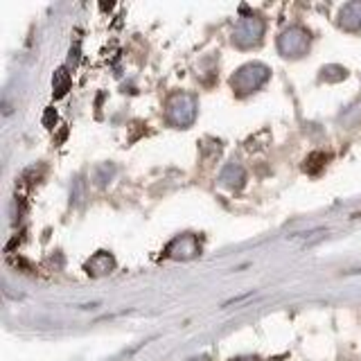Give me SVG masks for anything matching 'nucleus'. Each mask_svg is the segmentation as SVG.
<instances>
[{
    "label": "nucleus",
    "mask_w": 361,
    "mask_h": 361,
    "mask_svg": "<svg viewBox=\"0 0 361 361\" xmlns=\"http://www.w3.org/2000/svg\"><path fill=\"white\" fill-rule=\"evenodd\" d=\"M271 77V70L264 63H246L242 66L233 77H230V86L237 93L239 97L251 95L257 88H262Z\"/></svg>",
    "instance_id": "nucleus-1"
},
{
    "label": "nucleus",
    "mask_w": 361,
    "mask_h": 361,
    "mask_svg": "<svg viewBox=\"0 0 361 361\" xmlns=\"http://www.w3.org/2000/svg\"><path fill=\"white\" fill-rule=\"evenodd\" d=\"M197 111H199V102L194 95H190V93H177V95H172L168 102L170 122L181 129L190 127L194 120H197Z\"/></svg>",
    "instance_id": "nucleus-2"
},
{
    "label": "nucleus",
    "mask_w": 361,
    "mask_h": 361,
    "mask_svg": "<svg viewBox=\"0 0 361 361\" xmlns=\"http://www.w3.org/2000/svg\"><path fill=\"white\" fill-rule=\"evenodd\" d=\"M262 36H264V21L260 16L248 14L237 21L233 30V43L237 48H253V45L262 41Z\"/></svg>",
    "instance_id": "nucleus-3"
},
{
    "label": "nucleus",
    "mask_w": 361,
    "mask_h": 361,
    "mask_svg": "<svg viewBox=\"0 0 361 361\" xmlns=\"http://www.w3.org/2000/svg\"><path fill=\"white\" fill-rule=\"evenodd\" d=\"M310 43H312V36L305 27H289V30H284L280 34V39H278V50H280L284 57L298 59L310 50Z\"/></svg>",
    "instance_id": "nucleus-4"
},
{
    "label": "nucleus",
    "mask_w": 361,
    "mask_h": 361,
    "mask_svg": "<svg viewBox=\"0 0 361 361\" xmlns=\"http://www.w3.org/2000/svg\"><path fill=\"white\" fill-rule=\"evenodd\" d=\"M165 253L174 260H190V257H197L201 253V244L194 235H179L168 244Z\"/></svg>",
    "instance_id": "nucleus-5"
},
{
    "label": "nucleus",
    "mask_w": 361,
    "mask_h": 361,
    "mask_svg": "<svg viewBox=\"0 0 361 361\" xmlns=\"http://www.w3.org/2000/svg\"><path fill=\"white\" fill-rule=\"evenodd\" d=\"M339 25L348 32H359L361 30V0L355 3H346L339 12Z\"/></svg>",
    "instance_id": "nucleus-6"
},
{
    "label": "nucleus",
    "mask_w": 361,
    "mask_h": 361,
    "mask_svg": "<svg viewBox=\"0 0 361 361\" xmlns=\"http://www.w3.org/2000/svg\"><path fill=\"white\" fill-rule=\"evenodd\" d=\"M115 269V260H113V255L106 253V251H99L90 257V260L86 262V271L88 275L93 278H99V275H106Z\"/></svg>",
    "instance_id": "nucleus-7"
},
{
    "label": "nucleus",
    "mask_w": 361,
    "mask_h": 361,
    "mask_svg": "<svg viewBox=\"0 0 361 361\" xmlns=\"http://www.w3.org/2000/svg\"><path fill=\"white\" fill-rule=\"evenodd\" d=\"M221 181L230 185V188H242L244 181H246V172H244L242 165L230 163V165H226V170L221 172Z\"/></svg>",
    "instance_id": "nucleus-8"
},
{
    "label": "nucleus",
    "mask_w": 361,
    "mask_h": 361,
    "mask_svg": "<svg viewBox=\"0 0 361 361\" xmlns=\"http://www.w3.org/2000/svg\"><path fill=\"white\" fill-rule=\"evenodd\" d=\"M70 84H72L70 72L66 68H59L57 72H54V77H52V93H54V97L61 99L70 90Z\"/></svg>",
    "instance_id": "nucleus-9"
},
{
    "label": "nucleus",
    "mask_w": 361,
    "mask_h": 361,
    "mask_svg": "<svg viewBox=\"0 0 361 361\" xmlns=\"http://www.w3.org/2000/svg\"><path fill=\"white\" fill-rule=\"evenodd\" d=\"M326 163H328V156L323 154V152H314L310 154L307 159H305V165H303V170L312 174V177H316V174L323 172V168H326Z\"/></svg>",
    "instance_id": "nucleus-10"
},
{
    "label": "nucleus",
    "mask_w": 361,
    "mask_h": 361,
    "mask_svg": "<svg viewBox=\"0 0 361 361\" xmlns=\"http://www.w3.org/2000/svg\"><path fill=\"white\" fill-rule=\"evenodd\" d=\"M348 77V70L346 68H341V66H326L321 70V79L323 81H330V84H335V81H344Z\"/></svg>",
    "instance_id": "nucleus-11"
},
{
    "label": "nucleus",
    "mask_w": 361,
    "mask_h": 361,
    "mask_svg": "<svg viewBox=\"0 0 361 361\" xmlns=\"http://www.w3.org/2000/svg\"><path fill=\"white\" fill-rule=\"evenodd\" d=\"M43 125L52 129L54 125H57V111L54 109H45V115H43Z\"/></svg>",
    "instance_id": "nucleus-12"
},
{
    "label": "nucleus",
    "mask_w": 361,
    "mask_h": 361,
    "mask_svg": "<svg viewBox=\"0 0 361 361\" xmlns=\"http://www.w3.org/2000/svg\"><path fill=\"white\" fill-rule=\"evenodd\" d=\"M230 361H260V359L253 357V355H244V357H237V359H230Z\"/></svg>",
    "instance_id": "nucleus-13"
},
{
    "label": "nucleus",
    "mask_w": 361,
    "mask_h": 361,
    "mask_svg": "<svg viewBox=\"0 0 361 361\" xmlns=\"http://www.w3.org/2000/svg\"><path fill=\"white\" fill-rule=\"evenodd\" d=\"M190 361H208L206 357H194V359H190Z\"/></svg>",
    "instance_id": "nucleus-14"
}]
</instances>
